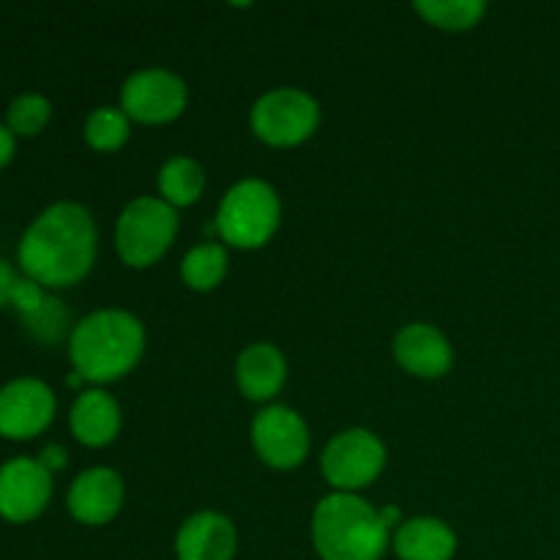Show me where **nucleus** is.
<instances>
[{"mask_svg": "<svg viewBox=\"0 0 560 560\" xmlns=\"http://www.w3.org/2000/svg\"><path fill=\"white\" fill-rule=\"evenodd\" d=\"M178 235V211L162 197H135L115 224V246L126 266L151 268Z\"/></svg>", "mask_w": 560, "mask_h": 560, "instance_id": "5", "label": "nucleus"}, {"mask_svg": "<svg viewBox=\"0 0 560 560\" xmlns=\"http://www.w3.org/2000/svg\"><path fill=\"white\" fill-rule=\"evenodd\" d=\"M252 131L271 148H295L320 126V104L301 88H273L252 107Z\"/></svg>", "mask_w": 560, "mask_h": 560, "instance_id": "6", "label": "nucleus"}, {"mask_svg": "<svg viewBox=\"0 0 560 560\" xmlns=\"http://www.w3.org/2000/svg\"><path fill=\"white\" fill-rule=\"evenodd\" d=\"M238 552V530L219 512H197L175 536L178 560H233Z\"/></svg>", "mask_w": 560, "mask_h": 560, "instance_id": "14", "label": "nucleus"}, {"mask_svg": "<svg viewBox=\"0 0 560 560\" xmlns=\"http://www.w3.org/2000/svg\"><path fill=\"white\" fill-rule=\"evenodd\" d=\"M394 359L410 375L438 381L452 370L454 350L441 328L430 323H408L394 337Z\"/></svg>", "mask_w": 560, "mask_h": 560, "instance_id": "12", "label": "nucleus"}, {"mask_svg": "<svg viewBox=\"0 0 560 560\" xmlns=\"http://www.w3.org/2000/svg\"><path fill=\"white\" fill-rule=\"evenodd\" d=\"M219 238L235 249H260L282 222V202L277 189L260 178H246L230 186L217 211Z\"/></svg>", "mask_w": 560, "mask_h": 560, "instance_id": "4", "label": "nucleus"}, {"mask_svg": "<svg viewBox=\"0 0 560 560\" xmlns=\"http://www.w3.org/2000/svg\"><path fill=\"white\" fill-rule=\"evenodd\" d=\"M323 476L334 492H350L355 495L359 490L370 487L386 468V446L381 438L370 430H345L331 438L320 457Z\"/></svg>", "mask_w": 560, "mask_h": 560, "instance_id": "7", "label": "nucleus"}, {"mask_svg": "<svg viewBox=\"0 0 560 560\" xmlns=\"http://www.w3.org/2000/svg\"><path fill=\"white\" fill-rule=\"evenodd\" d=\"M224 273H228V252L217 241H206V244L195 246L180 260V279H184L186 288L197 290V293H208V290L219 288Z\"/></svg>", "mask_w": 560, "mask_h": 560, "instance_id": "19", "label": "nucleus"}, {"mask_svg": "<svg viewBox=\"0 0 560 560\" xmlns=\"http://www.w3.org/2000/svg\"><path fill=\"white\" fill-rule=\"evenodd\" d=\"M44 299H47V293L42 290V284L33 282V279H20L14 288V293H11V306H14L22 317V315H31V312H36L38 306H42Z\"/></svg>", "mask_w": 560, "mask_h": 560, "instance_id": "24", "label": "nucleus"}, {"mask_svg": "<svg viewBox=\"0 0 560 560\" xmlns=\"http://www.w3.org/2000/svg\"><path fill=\"white\" fill-rule=\"evenodd\" d=\"M288 381V361L271 342H255L241 350L235 361V383L252 402H268L282 392Z\"/></svg>", "mask_w": 560, "mask_h": 560, "instance_id": "15", "label": "nucleus"}, {"mask_svg": "<svg viewBox=\"0 0 560 560\" xmlns=\"http://www.w3.org/2000/svg\"><path fill=\"white\" fill-rule=\"evenodd\" d=\"M416 11L432 27H441V31L448 33H463L485 20L487 3H481V0H419Z\"/></svg>", "mask_w": 560, "mask_h": 560, "instance_id": "20", "label": "nucleus"}, {"mask_svg": "<svg viewBox=\"0 0 560 560\" xmlns=\"http://www.w3.org/2000/svg\"><path fill=\"white\" fill-rule=\"evenodd\" d=\"M252 446L273 470H293L310 454V430L288 405H268L252 421Z\"/></svg>", "mask_w": 560, "mask_h": 560, "instance_id": "9", "label": "nucleus"}, {"mask_svg": "<svg viewBox=\"0 0 560 560\" xmlns=\"http://www.w3.org/2000/svg\"><path fill=\"white\" fill-rule=\"evenodd\" d=\"M22 323H25L27 334H31V337H36L38 342H44V345L60 342V339H63L71 328L69 312H66V306L60 304L58 299H52V295H47L36 312H31V315H22Z\"/></svg>", "mask_w": 560, "mask_h": 560, "instance_id": "22", "label": "nucleus"}, {"mask_svg": "<svg viewBox=\"0 0 560 560\" xmlns=\"http://www.w3.org/2000/svg\"><path fill=\"white\" fill-rule=\"evenodd\" d=\"M52 495V474L38 459L16 457L0 468V517L9 523H31L47 509Z\"/></svg>", "mask_w": 560, "mask_h": 560, "instance_id": "11", "label": "nucleus"}, {"mask_svg": "<svg viewBox=\"0 0 560 560\" xmlns=\"http://www.w3.org/2000/svg\"><path fill=\"white\" fill-rule=\"evenodd\" d=\"M52 107L38 93H25L9 104V131L14 137H36L49 124Z\"/></svg>", "mask_w": 560, "mask_h": 560, "instance_id": "23", "label": "nucleus"}, {"mask_svg": "<svg viewBox=\"0 0 560 560\" xmlns=\"http://www.w3.org/2000/svg\"><path fill=\"white\" fill-rule=\"evenodd\" d=\"M38 463L44 465V468L49 470V474H55V470H60V468H66V452L60 446H47L42 452V457H38Z\"/></svg>", "mask_w": 560, "mask_h": 560, "instance_id": "26", "label": "nucleus"}, {"mask_svg": "<svg viewBox=\"0 0 560 560\" xmlns=\"http://www.w3.org/2000/svg\"><path fill=\"white\" fill-rule=\"evenodd\" d=\"M186 104H189L186 82L167 69L137 71L124 82V91H120V109L137 124H170L180 118Z\"/></svg>", "mask_w": 560, "mask_h": 560, "instance_id": "8", "label": "nucleus"}, {"mask_svg": "<svg viewBox=\"0 0 560 560\" xmlns=\"http://www.w3.org/2000/svg\"><path fill=\"white\" fill-rule=\"evenodd\" d=\"M145 353V328L126 310H98L71 328L69 355L88 383H113L129 375Z\"/></svg>", "mask_w": 560, "mask_h": 560, "instance_id": "2", "label": "nucleus"}, {"mask_svg": "<svg viewBox=\"0 0 560 560\" xmlns=\"http://www.w3.org/2000/svg\"><path fill=\"white\" fill-rule=\"evenodd\" d=\"M131 135L129 115L120 107H96L85 118V140L93 151H118Z\"/></svg>", "mask_w": 560, "mask_h": 560, "instance_id": "21", "label": "nucleus"}, {"mask_svg": "<svg viewBox=\"0 0 560 560\" xmlns=\"http://www.w3.org/2000/svg\"><path fill=\"white\" fill-rule=\"evenodd\" d=\"M14 159V135L9 131V126H0V170Z\"/></svg>", "mask_w": 560, "mask_h": 560, "instance_id": "27", "label": "nucleus"}, {"mask_svg": "<svg viewBox=\"0 0 560 560\" xmlns=\"http://www.w3.org/2000/svg\"><path fill=\"white\" fill-rule=\"evenodd\" d=\"M381 517H383V523H386V528H388V530H392V528L397 530L399 525L405 523V520H402V512H399L397 506H386V509H381Z\"/></svg>", "mask_w": 560, "mask_h": 560, "instance_id": "28", "label": "nucleus"}, {"mask_svg": "<svg viewBox=\"0 0 560 560\" xmlns=\"http://www.w3.org/2000/svg\"><path fill=\"white\" fill-rule=\"evenodd\" d=\"M69 424L82 446H109L120 432V408L113 394L104 388H88V392H80L77 402L71 405Z\"/></svg>", "mask_w": 560, "mask_h": 560, "instance_id": "16", "label": "nucleus"}, {"mask_svg": "<svg viewBox=\"0 0 560 560\" xmlns=\"http://www.w3.org/2000/svg\"><path fill=\"white\" fill-rule=\"evenodd\" d=\"M16 282H20V279H16L14 268L5 260H0V310H3L5 304H11V293H14Z\"/></svg>", "mask_w": 560, "mask_h": 560, "instance_id": "25", "label": "nucleus"}, {"mask_svg": "<svg viewBox=\"0 0 560 560\" xmlns=\"http://www.w3.org/2000/svg\"><path fill=\"white\" fill-rule=\"evenodd\" d=\"M312 541L320 560H381L386 556L392 530L381 509L361 495L331 492L312 514Z\"/></svg>", "mask_w": 560, "mask_h": 560, "instance_id": "3", "label": "nucleus"}, {"mask_svg": "<svg viewBox=\"0 0 560 560\" xmlns=\"http://www.w3.org/2000/svg\"><path fill=\"white\" fill-rule=\"evenodd\" d=\"M206 191V170L189 156H173L159 170V195L164 202L178 208L195 206Z\"/></svg>", "mask_w": 560, "mask_h": 560, "instance_id": "18", "label": "nucleus"}, {"mask_svg": "<svg viewBox=\"0 0 560 560\" xmlns=\"http://www.w3.org/2000/svg\"><path fill=\"white\" fill-rule=\"evenodd\" d=\"M98 233L93 217L77 202H55L38 213L20 241V266L44 288H71L96 262Z\"/></svg>", "mask_w": 560, "mask_h": 560, "instance_id": "1", "label": "nucleus"}, {"mask_svg": "<svg viewBox=\"0 0 560 560\" xmlns=\"http://www.w3.org/2000/svg\"><path fill=\"white\" fill-rule=\"evenodd\" d=\"M55 394L36 377H22L0 388V435L11 441L36 438L52 424Z\"/></svg>", "mask_w": 560, "mask_h": 560, "instance_id": "10", "label": "nucleus"}, {"mask_svg": "<svg viewBox=\"0 0 560 560\" xmlns=\"http://www.w3.org/2000/svg\"><path fill=\"white\" fill-rule=\"evenodd\" d=\"M394 552L399 560H452L457 536L438 517L405 520L394 530Z\"/></svg>", "mask_w": 560, "mask_h": 560, "instance_id": "17", "label": "nucleus"}, {"mask_svg": "<svg viewBox=\"0 0 560 560\" xmlns=\"http://www.w3.org/2000/svg\"><path fill=\"white\" fill-rule=\"evenodd\" d=\"M124 498L126 487L118 470L91 468L77 476L66 503H69V512L77 523L107 525L118 517Z\"/></svg>", "mask_w": 560, "mask_h": 560, "instance_id": "13", "label": "nucleus"}]
</instances>
